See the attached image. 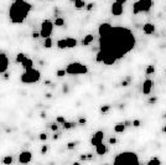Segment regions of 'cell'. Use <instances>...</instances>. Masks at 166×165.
<instances>
[{"label":"cell","mask_w":166,"mask_h":165,"mask_svg":"<svg viewBox=\"0 0 166 165\" xmlns=\"http://www.w3.org/2000/svg\"><path fill=\"white\" fill-rule=\"evenodd\" d=\"M136 40L133 32L122 26L112 28L107 35L99 37V50L105 56H114L117 60L134 50Z\"/></svg>","instance_id":"obj_1"},{"label":"cell","mask_w":166,"mask_h":165,"mask_svg":"<svg viewBox=\"0 0 166 165\" xmlns=\"http://www.w3.org/2000/svg\"><path fill=\"white\" fill-rule=\"evenodd\" d=\"M32 10V5L26 0H14L9 9V18L12 24H22L29 12Z\"/></svg>","instance_id":"obj_2"},{"label":"cell","mask_w":166,"mask_h":165,"mask_svg":"<svg viewBox=\"0 0 166 165\" xmlns=\"http://www.w3.org/2000/svg\"><path fill=\"white\" fill-rule=\"evenodd\" d=\"M114 165H139V156L136 153L134 152H123L119 153L114 160H113Z\"/></svg>","instance_id":"obj_3"},{"label":"cell","mask_w":166,"mask_h":165,"mask_svg":"<svg viewBox=\"0 0 166 165\" xmlns=\"http://www.w3.org/2000/svg\"><path fill=\"white\" fill-rule=\"evenodd\" d=\"M40 77H41V72H40L38 70H36V68L32 67V68H30V70H25V72L21 74L20 80H21L22 83L30 84V83H36V82L40 80Z\"/></svg>","instance_id":"obj_4"},{"label":"cell","mask_w":166,"mask_h":165,"mask_svg":"<svg viewBox=\"0 0 166 165\" xmlns=\"http://www.w3.org/2000/svg\"><path fill=\"white\" fill-rule=\"evenodd\" d=\"M66 73L76 76V74H86L88 73V67L81 62H72L66 68Z\"/></svg>","instance_id":"obj_5"},{"label":"cell","mask_w":166,"mask_h":165,"mask_svg":"<svg viewBox=\"0 0 166 165\" xmlns=\"http://www.w3.org/2000/svg\"><path fill=\"white\" fill-rule=\"evenodd\" d=\"M153 8V0H139L133 4V14L149 12Z\"/></svg>","instance_id":"obj_6"},{"label":"cell","mask_w":166,"mask_h":165,"mask_svg":"<svg viewBox=\"0 0 166 165\" xmlns=\"http://www.w3.org/2000/svg\"><path fill=\"white\" fill-rule=\"evenodd\" d=\"M52 30H53V24H52L50 20H45V21H42V24H41L40 36L43 37V38L50 37L51 34H52Z\"/></svg>","instance_id":"obj_7"},{"label":"cell","mask_w":166,"mask_h":165,"mask_svg":"<svg viewBox=\"0 0 166 165\" xmlns=\"http://www.w3.org/2000/svg\"><path fill=\"white\" fill-rule=\"evenodd\" d=\"M9 68V58L5 54H0V74L5 73Z\"/></svg>","instance_id":"obj_8"},{"label":"cell","mask_w":166,"mask_h":165,"mask_svg":"<svg viewBox=\"0 0 166 165\" xmlns=\"http://www.w3.org/2000/svg\"><path fill=\"white\" fill-rule=\"evenodd\" d=\"M31 159H32V153L29 152V150H24V152H21L20 155H19V162L22 163V164H27V163H30Z\"/></svg>","instance_id":"obj_9"},{"label":"cell","mask_w":166,"mask_h":165,"mask_svg":"<svg viewBox=\"0 0 166 165\" xmlns=\"http://www.w3.org/2000/svg\"><path fill=\"white\" fill-rule=\"evenodd\" d=\"M110 11L114 16H120L123 14V4H119V2H113L112 6H110Z\"/></svg>","instance_id":"obj_10"},{"label":"cell","mask_w":166,"mask_h":165,"mask_svg":"<svg viewBox=\"0 0 166 165\" xmlns=\"http://www.w3.org/2000/svg\"><path fill=\"white\" fill-rule=\"evenodd\" d=\"M153 87H154V82L151 80H145L144 83H143V93L144 94H150L151 91H153Z\"/></svg>","instance_id":"obj_11"},{"label":"cell","mask_w":166,"mask_h":165,"mask_svg":"<svg viewBox=\"0 0 166 165\" xmlns=\"http://www.w3.org/2000/svg\"><path fill=\"white\" fill-rule=\"evenodd\" d=\"M112 28H113V26H112L110 24H108V22H103V24H100L99 28H98V34H99V36L107 35V34L112 30Z\"/></svg>","instance_id":"obj_12"},{"label":"cell","mask_w":166,"mask_h":165,"mask_svg":"<svg viewBox=\"0 0 166 165\" xmlns=\"http://www.w3.org/2000/svg\"><path fill=\"white\" fill-rule=\"evenodd\" d=\"M143 31H144V34H146V35H153V34L155 32V26H154V24L146 22V24L143 26Z\"/></svg>","instance_id":"obj_13"},{"label":"cell","mask_w":166,"mask_h":165,"mask_svg":"<svg viewBox=\"0 0 166 165\" xmlns=\"http://www.w3.org/2000/svg\"><path fill=\"white\" fill-rule=\"evenodd\" d=\"M118 60L114 57V56H105L104 55V58H103V64L105 65V66H112V65H114L115 62H117Z\"/></svg>","instance_id":"obj_14"},{"label":"cell","mask_w":166,"mask_h":165,"mask_svg":"<svg viewBox=\"0 0 166 165\" xmlns=\"http://www.w3.org/2000/svg\"><path fill=\"white\" fill-rule=\"evenodd\" d=\"M107 152H108V148H107V145H104L103 143H100V144H98V145L96 146V153H97L98 155H104Z\"/></svg>","instance_id":"obj_15"},{"label":"cell","mask_w":166,"mask_h":165,"mask_svg":"<svg viewBox=\"0 0 166 165\" xmlns=\"http://www.w3.org/2000/svg\"><path fill=\"white\" fill-rule=\"evenodd\" d=\"M93 40H94V36H93L92 34H88V35H86V36L83 37V40H82V45H83V46H88L89 44L93 42Z\"/></svg>","instance_id":"obj_16"},{"label":"cell","mask_w":166,"mask_h":165,"mask_svg":"<svg viewBox=\"0 0 166 165\" xmlns=\"http://www.w3.org/2000/svg\"><path fill=\"white\" fill-rule=\"evenodd\" d=\"M21 65H22V67H24L25 70H30V68H32L33 67V61L26 57V58L21 62Z\"/></svg>","instance_id":"obj_17"},{"label":"cell","mask_w":166,"mask_h":165,"mask_svg":"<svg viewBox=\"0 0 166 165\" xmlns=\"http://www.w3.org/2000/svg\"><path fill=\"white\" fill-rule=\"evenodd\" d=\"M125 126H124V122H120V123H117L114 126V132L115 133H123L125 130Z\"/></svg>","instance_id":"obj_18"},{"label":"cell","mask_w":166,"mask_h":165,"mask_svg":"<svg viewBox=\"0 0 166 165\" xmlns=\"http://www.w3.org/2000/svg\"><path fill=\"white\" fill-rule=\"evenodd\" d=\"M66 41H67V48H73V47L77 46V40L73 38V37H68V38H66Z\"/></svg>","instance_id":"obj_19"},{"label":"cell","mask_w":166,"mask_h":165,"mask_svg":"<svg viewBox=\"0 0 166 165\" xmlns=\"http://www.w3.org/2000/svg\"><path fill=\"white\" fill-rule=\"evenodd\" d=\"M57 47H58V48H61V50L67 48V41H66V40H63V38L58 40V41H57Z\"/></svg>","instance_id":"obj_20"},{"label":"cell","mask_w":166,"mask_h":165,"mask_svg":"<svg viewBox=\"0 0 166 165\" xmlns=\"http://www.w3.org/2000/svg\"><path fill=\"white\" fill-rule=\"evenodd\" d=\"M73 1H74V6H76L77 9H82V8L86 6L84 0H73Z\"/></svg>","instance_id":"obj_21"},{"label":"cell","mask_w":166,"mask_h":165,"mask_svg":"<svg viewBox=\"0 0 166 165\" xmlns=\"http://www.w3.org/2000/svg\"><path fill=\"white\" fill-rule=\"evenodd\" d=\"M100 143H103V140L99 139V138H97V136H94V135H93V138L91 139V144H92V145H94V146H97V145L100 144Z\"/></svg>","instance_id":"obj_22"},{"label":"cell","mask_w":166,"mask_h":165,"mask_svg":"<svg viewBox=\"0 0 166 165\" xmlns=\"http://www.w3.org/2000/svg\"><path fill=\"white\" fill-rule=\"evenodd\" d=\"M160 164H161V160L158 159V158H151L148 162V165H160Z\"/></svg>","instance_id":"obj_23"},{"label":"cell","mask_w":166,"mask_h":165,"mask_svg":"<svg viewBox=\"0 0 166 165\" xmlns=\"http://www.w3.org/2000/svg\"><path fill=\"white\" fill-rule=\"evenodd\" d=\"M43 47H45V48H51V47H52V40H51L50 37H46V38H45Z\"/></svg>","instance_id":"obj_24"},{"label":"cell","mask_w":166,"mask_h":165,"mask_svg":"<svg viewBox=\"0 0 166 165\" xmlns=\"http://www.w3.org/2000/svg\"><path fill=\"white\" fill-rule=\"evenodd\" d=\"M65 25V19L63 18H57L55 20V26H63Z\"/></svg>","instance_id":"obj_25"},{"label":"cell","mask_w":166,"mask_h":165,"mask_svg":"<svg viewBox=\"0 0 166 165\" xmlns=\"http://www.w3.org/2000/svg\"><path fill=\"white\" fill-rule=\"evenodd\" d=\"M25 58H26V56H25L22 52H20V54H17V56H16V62H17V64H21Z\"/></svg>","instance_id":"obj_26"},{"label":"cell","mask_w":166,"mask_h":165,"mask_svg":"<svg viewBox=\"0 0 166 165\" xmlns=\"http://www.w3.org/2000/svg\"><path fill=\"white\" fill-rule=\"evenodd\" d=\"M73 127H76V123H74V122H65V123H63V128H65V129H71V128H73Z\"/></svg>","instance_id":"obj_27"},{"label":"cell","mask_w":166,"mask_h":165,"mask_svg":"<svg viewBox=\"0 0 166 165\" xmlns=\"http://www.w3.org/2000/svg\"><path fill=\"white\" fill-rule=\"evenodd\" d=\"M154 72H155V67L153 66V65H149V66L146 67V70H145V73L146 74H151Z\"/></svg>","instance_id":"obj_28"},{"label":"cell","mask_w":166,"mask_h":165,"mask_svg":"<svg viewBox=\"0 0 166 165\" xmlns=\"http://www.w3.org/2000/svg\"><path fill=\"white\" fill-rule=\"evenodd\" d=\"M103 58H104V54L99 50V52H98L97 56H96V61H97V62H103Z\"/></svg>","instance_id":"obj_29"},{"label":"cell","mask_w":166,"mask_h":165,"mask_svg":"<svg viewBox=\"0 0 166 165\" xmlns=\"http://www.w3.org/2000/svg\"><path fill=\"white\" fill-rule=\"evenodd\" d=\"M2 163H4V164H6V165L11 164V163H12V156H10V155L5 156V158L2 159Z\"/></svg>","instance_id":"obj_30"},{"label":"cell","mask_w":166,"mask_h":165,"mask_svg":"<svg viewBox=\"0 0 166 165\" xmlns=\"http://www.w3.org/2000/svg\"><path fill=\"white\" fill-rule=\"evenodd\" d=\"M109 109H110V106L109 104H104V106L100 107V112L102 113H107V112H109Z\"/></svg>","instance_id":"obj_31"},{"label":"cell","mask_w":166,"mask_h":165,"mask_svg":"<svg viewBox=\"0 0 166 165\" xmlns=\"http://www.w3.org/2000/svg\"><path fill=\"white\" fill-rule=\"evenodd\" d=\"M56 76H57V77H63V76H66V70H58V71L56 72Z\"/></svg>","instance_id":"obj_32"},{"label":"cell","mask_w":166,"mask_h":165,"mask_svg":"<svg viewBox=\"0 0 166 165\" xmlns=\"http://www.w3.org/2000/svg\"><path fill=\"white\" fill-rule=\"evenodd\" d=\"M56 122H57V124L60 123V124H63L65 122H66V119H65V117H62V116H58L57 118H56Z\"/></svg>","instance_id":"obj_33"},{"label":"cell","mask_w":166,"mask_h":165,"mask_svg":"<svg viewBox=\"0 0 166 165\" xmlns=\"http://www.w3.org/2000/svg\"><path fill=\"white\" fill-rule=\"evenodd\" d=\"M129 82H130V78L124 80V81H122V86H123V87H128V86H129Z\"/></svg>","instance_id":"obj_34"},{"label":"cell","mask_w":166,"mask_h":165,"mask_svg":"<svg viewBox=\"0 0 166 165\" xmlns=\"http://www.w3.org/2000/svg\"><path fill=\"white\" fill-rule=\"evenodd\" d=\"M50 128H51V130H52V132H56V130L58 129V126H57V122H56V123H53V124H51V127H50Z\"/></svg>","instance_id":"obj_35"},{"label":"cell","mask_w":166,"mask_h":165,"mask_svg":"<svg viewBox=\"0 0 166 165\" xmlns=\"http://www.w3.org/2000/svg\"><path fill=\"white\" fill-rule=\"evenodd\" d=\"M76 144H77L76 142H69V143L67 144V148H68V149H73V148L76 146Z\"/></svg>","instance_id":"obj_36"},{"label":"cell","mask_w":166,"mask_h":165,"mask_svg":"<svg viewBox=\"0 0 166 165\" xmlns=\"http://www.w3.org/2000/svg\"><path fill=\"white\" fill-rule=\"evenodd\" d=\"M133 127H135V128H138V127H140V120L139 119H134L133 120V124H132Z\"/></svg>","instance_id":"obj_37"},{"label":"cell","mask_w":166,"mask_h":165,"mask_svg":"<svg viewBox=\"0 0 166 165\" xmlns=\"http://www.w3.org/2000/svg\"><path fill=\"white\" fill-rule=\"evenodd\" d=\"M38 138H40V140H46L47 139V134L46 133H41Z\"/></svg>","instance_id":"obj_38"},{"label":"cell","mask_w":166,"mask_h":165,"mask_svg":"<svg viewBox=\"0 0 166 165\" xmlns=\"http://www.w3.org/2000/svg\"><path fill=\"white\" fill-rule=\"evenodd\" d=\"M47 150H48L47 145H43V146L41 148V154H46V153H47Z\"/></svg>","instance_id":"obj_39"},{"label":"cell","mask_w":166,"mask_h":165,"mask_svg":"<svg viewBox=\"0 0 166 165\" xmlns=\"http://www.w3.org/2000/svg\"><path fill=\"white\" fill-rule=\"evenodd\" d=\"M148 102H149V103H156V102H158V98H156V97H150Z\"/></svg>","instance_id":"obj_40"},{"label":"cell","mask_w":166,"mask_h":165,"mask_svg":"<svg viewBox=\"0 0 166 165\" xmlns=\"http://www.w3.org/2000/svg\"><path fill=\"white\" fill-rule=\"evenodd\" d=\"M78 123H79V124H86V123H87V119H86V118H79V119H78Z\"/></svg>","instance_id":"obj_41"},{"label":"cell","mask_w":166,"mask_h":165,"mask_svg":"<svg viewBox=\"0 0 166 165\" xmlns=\"http://www.w3.org/2000/svg\"><path fill=\"white\" fill-rule=\"evenodd\" d=\"M132 124H133L132 120H125V122H124V126H125V127H132Z\"/></svg>","instance_id":"obj_42"},{"label":"cell","mask_w":166,"mask_h":165,"mask_svg":"<svg viewBox=\"0 0 166 165\" xmlns=\"http://www.w3.org/2000/svg\"><path fill=\"white\" fill-rule=\"evenodd\" d=\"M117 142H118L117 138H110L109 139V144H117Z\"/></svg>","instance_id":"obj_43"},{"label":"cell","mask_w":166,"mask_h":165,"mask_svg":"<svg viewBox=\"0 0 166 165\" xmlns=\"http://www.w3.org/2000/svg\"><path fill=\"white\" fill-rule=\"evenodd\" d=\"M93 6H94V4H93V2H89L86 8H87V10H92V9H93Z\"/></svg>","instance_id":"obj_44"},{"label":"cell","mask_w":166,"mask_h":165,"mask_svg":"<svg viewBox=\"0 0 166 165\" xmlns=\"http://www.w3.org/2000/svg\"><path fill=\"white\" fill-rule=\"evenodd\" d=\"M40 37V32H33L32 34V38H38Z\"/></svg>","instance_id":"obj_45"},{"label":"cell","mask_w":166,"mask_h":165,"mask_svg":"<svg viewBox=\"0 0 166 165\" xmlns=\"http://www.w3.org/2000/svg\"><path fill=\"white\" fill-rule=\"evenodd\" d=\"M115 1H117V2H119V4H125L128 0H115Z\"/></svg>","instance_id":"obj_46"},{"label":"cell","mask_w":166,"mask_h":165,"mask_svg":"<svg viewBox=\"0 0 166 165\" xmlns=\"http://www.w3.org/2000/svg\"><path fill=\"white\" fill-rule=\"evenodd\" d=\"M86 159H88L87 155H81V160H86Z\"/></svg>","instance_id":"obj_47"},{"label":"cell","mask_w":166,"mask_h":165,"mask_svg":"<svg viewBox=\"0 0 166 165\" xmlns=\"http://www.w3.org/2000/svg\"><path fill=\"white\" fill-rule=\"evenodd\" d=\"M53 139H55V140L58 139V134H55V135H53Z\"/></svg>","instance_id":"obj_48"},{"label":"cell","mask_w":166,"mask_h":165,"mask_svg":"<svg viewBox=\"0 0 166 165\" xmlns=\"http://www.w3.org/2000/svg\"><path fill=\"white\" fill-rule=\"evenodd\" d=\"M46 98H51V93H47L46 94Z\"/></svg>","instance_id":"obj_49"},{"label":"cell","mask_w":166,"mask_h":165,"mask_svg":"<svg viewBox=\"0 0 166 165\" xmlns=\"http://www.w3.org/2000/svg\"><path fill=\"white\" fill-rule=\"evenodd\" d=\"M163 132H164V133H166V126H165V127H164V129H163Z\"/></svg>","instance_id":"obj_50"}]
</instances>
